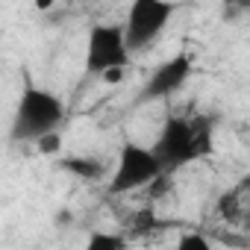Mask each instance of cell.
I'll return each mask as SVG.
<instances>
[{"instance_id":"cell-1","label":"cell","mask_w":250,"mask_h":250,"mask_svg":"<svg viewBox=\"0 0 250 250\" xmlns=\"http://www.w3.org/2000/svg\"><path fill=\"white\" fill-rule=\"evenodd\" d=\"M62 121H65V103L53 91L33 85V80L27 77L21 100H18L15 115H12L9 139L12 142H33L36 145L42 136L56 133L62 127Z\"/></svg>"},{"instance_id":"cell-2","label":"cell","mask_w":250,"mask_h":250,"mask_svg":"<svg viewBox=\"0 0 250 250\" xmlns=\"http://www.w3.org/2000/svg\"><path fill=\"white\" fill-rule=\"evenodd\" d=\"M174 3H165V0H136L130 6L127 24L124 27V44H127V53L136 50H147L168 27L171 15H174Z\"/></svg>"},{"instance_id":"cell-3","label":"cell","mask_w":250,"mask_h":250,"mask_svg":"<svg viewBox=\"0 0 250 250\" xmlns=\"http://www.w3.org/2000/svg\"><path fill=\"white\" fill-rule=\"evenodd\" d=\"M156 177H162V168H159L156 156L147 147L127 142L118 153V165H115V174L109 180V194H127V191L145 188Z\"/></svg>"},{"instance_id":"cell-4","label":"cell","mask_w":250,"mask_h":250,"mask_svg":"<svg viewBox=\"0 0 250 250\" xmlns=\"http://www.w3.org/2000/svg\"><path fill=\"white\" fill-rule=\"evenodd\" d=\"M150 153L156 156L162 174H168V177L174 171H180L183 165L194 162L197 159V150H194V136H191V121L177 118V115L165 118L162 133H159L156 145L150 147Z\"/></svg>"},{"instance_id":"cell-5","label":"cell","mask_w":250,"mask_h":250,"mask_svg":"<svg viewBox=\"0 0 250 250\" xmlns=\"http://www.w3.org/2000/svg\"><path fill=\"white\" fill-rule=\"evenodd\" d=\"M130 62L127 44H124V27L121 24H91L88 42H85V71L88 74H106Z\"/></svg>"},{"instance_id":"cell-6","label":"cell","mask_w":250,"mask_h":250,"mask_svg":"<svg viewBox=\"0 0 250 250\" xmlns=\"http://www.w3.org/2000/svg\"><path fill=\"white\" fill-rule=\"evenodd\" d=\"M191 71H194V68H191L188 53H177V56H171L168 62H162V65L147 77V83L142 85L136 103L142 106V103H153V100H165V97L177 94V91L188 83Z\"/></svg>"},{"instance_id":"cell-7","label":"cell","mask_w":250,"mask_h":250,"mask_svg":"<svg viewBox=\"0 0 250 250\" xmlns=\"http://www.w3.org/2000/svg\"><path fill=\"white\" fill-rule=\"evenodd\" d=\"M59 168L85 183H97L100 177H106V165L97 156H65V159H59Z\"/></svg>"},{"instance_id":"cell-8","label":"cell","mask_w":250,"mask_h":250,"mask_svg":"<svg viewBox=\"0 0 250 250\" xmlns=\"http://www.w3.org/2000/svg\"><path fill=\"white\" fill-rule=\"evenodd\" d=\"M191 136H194V150H197V159L209 156L212 153V121L209 118H197L191 121Z\"/></svg>"},{"instance_id":"cell-9","label":"cell","mask_w":250,"mask_h":250,"mask_svg":"<svg viewBox=\"0 0 250 250\" xmlns=\"http://www.w3.org/2000/svg\"><path fill=\"white\" fill-rule=\"evenodd\" d=\"M127 238L115 235V232H91L83 250H127Z\"/></svg>"},{"instance_id":"cell-10","label":"cell","mask_w":250,"mask_h":250,"mask_svg":"<svg viewBox=\"0 0 250 250\" xmlns=\"http://www.w3.org/2000/svg\"><path fill=\"white\" fill-rule=\"evenodd\" d=\"M174 250H215V244H212L209 235H203V232H186V235L177 241Z\"/></svg>"},{"instance_id":"cell-11","label":"cell","mask_w":250,"mask_h":250,"mask_svg":"<svg viewBox=\"0 0 250 250\" xmlns=\"http://www.w3.org/2000/svg\"><path fill=\"white\" fill-rule=\"evenodd\" d=\"M156 227H159V221H156V212H150V209H142V212H136V215H133V235L153 232Z\"/></svg>"},{"instance_id":"cell-12","label":"cell","mask_w":250,"mask_h":250,"mask_svg":"<svg viewBox=\"0 0 250 250\" xmlns=\"http://www.w3.org/2000/svg\"><path fill=\"white\" fill-rule=\"evenodd\" d=\"M238 194H241V191H229V194H224V197L218 200V212H221L224 218H238V215H241Z\"/></svg>"},{"instance_id":"cell-13","label":"cell","mask_w":250,"mask_h":250,"mask_svg":"<svg viewBox=\"0 0 250 250\" xmlns=\"http://www.w3.org/2000/svg\"><path fill=\"white\" fill-rule=\"evenodd\" d=\"M36 147H39V153H44V156H56V153L62 150V139H59V133H47V136H42V139L36 142Z\"/></svg>"},{"instance_id":"cell-14","label":"cell","mask_w":250,"mask_h":250,"mask_svg":"<svg viewBox=\"0 0 250 250\" xmlns=\"http://www.w3.org/2000/svg\"><path fill=\"white\" fill-rule=\"evenodd\" d=\"M53 224H56V227H71V224H74L71 209H59V212H56V218H53Z\"/></svg>"},{"instance_id":"cell-15","label":"cell","mask_w":250,"mask_h":250,"mask_svg":"<svg viewBox=\"0 0 250 250\" xmlns=\"http://www.w3.org/2000/svg\"><path fill=\"white\" fill-rule=\"evenodd\" d=\"M100 77H103V83L115 85V83H121V80H124V71H121V68H115V71H106V74H100Z\"/></svg>"},{"instance_id":"cell-16","label":"cell","mask_w":250,"mask_h":250,"mask_svg":"<svg viewBox=\"0 0 250 250\" xmlns=\"http://www.w3.org/2000/svg\"><path fill=\"white\" fill-rule=\"evenodd\" d=\"M244 12V6H238V3H229V6H224V18L227 21H232L235 15H241Z\"/></svg>"}]
</instances>
